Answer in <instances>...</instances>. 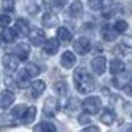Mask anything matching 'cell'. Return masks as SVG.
Here are the masks:
<instances>
[{"instance_id": "6", "label": "cell", "mask_w": 132, "mask_h": 132, "mask_svg": "<svg viewBox=\"0 0 132 132\" xmlns=\"http://www.w3.org/2000/svg\"><path fill=\"white\" fill-rule=\"evenodd\" d=\"M57 110H58V102L56 101V98L49 96L45 101V103H44V114L49 118H53L56 115Z\"/></svg>"}, {"instance_id": "34", "label": "cell", "mask_w": 132, "mask_h": 132, "mask_svg": "<svg viewBox=\"0 0 132 132\" xmlns=\"http://www.w3.org/2000/svg\"><path fill=\"white\" fill-rule=\"evenodd\" d=\"M123 91H124V93H126L127 95L132 96V82H129L128 85L123 86Z\"/></svg>"}, {"instance_id": "24", "label": "cell", "mask_w": 132, "mask_h": 132, "mask_svg": "<svg viewBox=\"0 0 132 132\" xmlns=\"http://www.w3.org/2000/svg\"><path fill=\"white\" fill-rule=\"evenodd\" d=\"M36 132H57L56 127H54L52 123H40L36 128Z\"/></svg>"}, {"instance_id": "5", "label": "cell", "mask_w": 132, "mask_h": 132, "mask_svg": "<svg viewBox=\"0 0 132 132\" xmlns=\"http://www.w3.org/2000/svg\"><path fill=\"white\" fill-rule=\"evenodd\" d=\"M13 53L20 61H27L30 53V46L25 42H20L13 48Z\"/></svg>"}, {"instance_id": "2", "label": "cell", "mask_w": 132, "mask_h": 132, "mask_svg": "<svg viewBox=\"0 0 132 132\" xmlns=\"http://www.w3.org/2000/svg\"><path fill=\"white\" fill-rule=\"evenodd\" d=\"M102 107V101L99 96H89L82 102V110L87 115H95Z\"/></svg>"}, {"instance_id": "29", "label": "cell", "mask_w": 132, "mask_h": 132, "mask_svg": "<svg viewBox=\"0 0 132 132\" xmlns=\"http://www.w3.org/2000/svg\"><path fill=\"white\" fill-rule=\"evenodd\" d=\"M102 5H103L102 0H89V7L93 11H99L102 8Z\"/></svg>"}, {"instance_id": "31", "label": "cell", "mask_w": 132, "mask_h": 132, "mask_svg": "<svg viewBox=\"0 0 132 132\" xmlns=\"http://www.w3.org/2000/svg\"><path fill=\"white\" fill-rule=\"evenodd\" d=\"M69 0H50V3L53 7H56V8H63L66 4H68Z\"/></svg>"}, {"instance_id": "27", "label": "cell", "mask_w": 132, "mask_h": 132, "mask_svg": "<svg viewBox=\"0 0 132 132\" xmlns=\"http://www.w3.org/2000/svg\"><path fill=\"white\" fill-rule=\"evenodd\" d=\"M25 69L28 70V73L30 74V77H37L40 74V69H38V66L35 65V63H28L25 66Z\"/></svg>"}, {"instance_id": "28", "label": "cell", "mask_w": 132, "mask_h": 132, "mask_svg": "<svg viewBox=\"0 0 132 132\" xmlns=\"http://www.w3.org/2000/svg\"><path fill=\"white\" fill-rule=\"evenodd\" d=\"M114 28H115L119 33H122V32H126V30H127L128 24H127V21H124V20H118L116 23L114 24Z\"/></svg>"}, {"instance_id": "17", "label": "cell", "mask_w": 132, "mask_h": 132, "mask_svg": "<svg viewBox=\"0 0 132 132\" xmlns=\"http://www.w3.org/2000/svg\"><path fill=\"white\" fill-rule=\"evenodd\" d=\"M126 70V65L122 60H112L111 63H110V71H111V74L116 75V74H122L123 71Z\"/></svg>"}, {"instance_id": "15", "label": "cell", "mask_w": 132, "mask_h": 132, "mask_svg": "<svg viewBox=\"0 0 132 132\" xmlns=\"http://www.w3.org/2000/svg\"><path fill=\"white\" fill-rule=\"evenodd\" d=\"M116 120V114L114 110H110V108H106L104 111L102 112L101 115V122L106 126H111L114 124V122Z\"/></svg>"}, {"instance_id": "22", "label": "cell", "mask_w": 132, "mask_h": 132, "mask_svg": "<svg viewBox=\"0 0 132 132\" xmlns=\"http://www.w3.org/2000/svg\"><path fill=\"white\" fill-rule=\"evenodd\" d=\"M30 78H32V77H30V74L28 73V70H27L25 68L17 73V83H19L20 86H25V85H28V82H29Z\"/></svg>"}, {"instance_id": "10", "label": "cell", "mask_w": 132, "mask_h": 132, "mask_svg": "<svg viewBox=\"0 0 132 132\" xmlns=\"http://www.w3.org/2000/svg\"><path fill=\"white\" fill-rule=\"evenodd\" d=\"M15 102V94L12 91H3L0 93V108H8Z\"/></svg>"}, {"instance_id": "14", "label": "cell", "mask_w": 132, "mask_h": 132, "mask_svg": "<svg viewBox=\"0 0 132 132\" xmlns=\"http://www.w3.org/2000/svg\"><path fill=\"white\" fill-rule=\"evenodd\" d=\"M45 87H46V85H45L44 81H35L30 86V95L33 98L41 96V94L45 91Z\"/></svg>"}, {"instance_id": "1", "label": "cell", "mask_w": 132, "mask_h": 132, "mask_svg": "<svg viewBox=\"0 0 132 132\" xmlns=\"http://www.w3.org/2000/svg\"><path fill=\"white\" fill-rule=\"evenodd\" d=\"M73 81L75 85V89L81 94H87L95 89V81L94 78L86 71L85 68H78L74 71Z\"/></svg>"}, {"instance_id": "21", "label": "cell", "mask_w": 132, "mask_h": 132, "mask_svg": "<svg viewBox=\"0 0 132 132\" xmlns=\"http://www.w3.org/2000/svg\"><path fill=\"white\" fill-rule=\"evenodd\" d=\"M16 36H17L16 32L12 28H5V29L2 30V33H0V37H2V40L4 42H12L16 38Z\"/></svg>"}, {"instance_id": "8", "label": "cell", "mask_w": 132, "mask_h": 132, "mask_svg": "<svg viewBox=\"0 0 132 132\" xmlns=\"http://www.w3.org/2000/svg\"><path fill=\"white\" fill-rule=\"evenodd\" d=\"M19 58L13 54H5L3 57V65L8 71H16L19 68Z\"/></svg>"}, {"instance_id": "9", "label": "cell", "mask_w": 132, "mask_h": 132, "mask_svg": "<svg viewBox=\"0 0 132 132\" xmlns=\"http://www.w3.org/2000/svg\"><path fill=\"white\" fill-rule=\"evenodd\" d=\"M15 32L16 35L20 37H24L27 35H29V25H28V21L24 19H17L16 23H15Z\"/></svg>"}, {"instance_id": "3", "label": "cell", "mask_w": 132, "mask_h": 132, "mask_svg": "<svg viewBox=\"0 0 132 132\" xmlns=\"http://www.w3.org/2000/svg\"><path fill=\"white\" fill-rule=\"evenodd\" d=\"M73 48L74 50L79 54V56H85V54H87L90 50H91V42L89 38L86 37H81L78 40H75L74 44H73Z\"/></svg>"}, {"instance_id": "13", "label": "cell", "mask_w": 132, "mask_h": 132, "mask_svg": "<svg viewBox=\"0 0 132 132\" xmlns=\"http://www.w3.org/2000/svg\"><path fill=\"white\" fill-rule=\"evenodd\" d=\"M101 33H102V37L104 38V41H115L116 40V37H118V30L112 27H110V25H106V27H103L102 28V30H101Z\"/></svg>"}, {"instance_id": "7", "label": "cell", "mask_w": 132, "mask_h": 132, "mask_svg": "<svg viewBox=\"0 0 132 132\" xmlns=\"http://www.w3.org/2000/svg\"><path fill=\"white\" fill-rule=\"evenodd\" d=\"M106 66H107V61H106V57L103 56H98L91 61V69L98 75H102L106 71Z\"/></svg>"}, {"instance_id": "18", "label": "cell", "mask_w": 132, "mask_h": 132, "mask_svg": "<svg viewBox=\"0 0 132 132\" xmlns=\"http://www.w3.org/2000/svg\"><path fill=\"white\" fill-rule=\"evenodd\" d=\"M69 13L73 17H79L83 13V4H82V2H79V0H74V2L70 4V7H69Z\"/></svg>"}, {"instance_id": "26", "label": "cell", "mask_w": 132, "mask_h": 132, "mask_svg": "<svg viewBox=\"0 0 132 132\" xmlns=\"http://www.w3.org/2000/svg\"><path fill=\"white\" fill-rule=\"evenodd\" d=\"M2 8L4 12H12L15 9V0H2Z\"/></svg>"}, {"instance_id": "23", "label": "cell", "mask_w": 132, "mask_h": 132, "mask_svg": "<svg viewBox=\"0 0 132 132\" xmlns=\"http://www.w3.org/2000/svg\"><path fill=\"white\" fill-rule=\"evenodd\" d=\"M27 106L25 104H19V106H16L12 111H11V115H12L13 118H16V119H23L24 118V115H25V112H27Z\"/></svg>"}, {"instance_id": "12", "label": "cell", "mask_w": 132, "mask_h": 132, "mask_svg": "<svg viewBox=\"0 0 132 132\" xmlns=\"http://www.w3.org/2000/svg\"><path fill=\"white\" fill-rule=\"evenodd\" d=\"M60 49V40L58 38H49L45 45H44V50H45V53L50 54V56H53V54H56Z\"/></svg>"}, {"instance_id": "35", "label": "cell", "mask_w": 132, "mask_h": 132, "mask_svg": "<svg viewBox=\"0 0 132 132\" xmlns=\"http://www.w3.org/2000/svg\"><path fill=\"white\" fill-rule=\"evenodd\" d=\"M124 132H132V124H131V126H128V127L126 128V131H124Z\"/></svg>"}, {"instance_id": "19", "label": "cell", "mask_w": 132, "mask_h": 132, "mask_svg": "<svg viewBox=\"0 0 132 132\" xmlns=\"http://www.w3.org/2000/svg\"><path fill=\"white\" fill-rule=\"evenodd\" d=\"M57 38L62 42H70L73 38V35L69 29H66L65 27H60L57 29Z\"/></svg>"}, {"instance_id": "20", "label": "cell", "mask_w": 132, "mask_h": 132, "mask_svg": "<svg viewBox=\"0 0 132 132\" xmlns=\"http://www.w3.org/2000/svg\"><path fill=\"white\" fill-rule=\"evenodd\" d=\"M36 115H37V108H36L35 106H30V107H28V110H27V112H25L24 118L21 119V120H23L24 124H30V123L35 122Z\"/></svg>"}, {"instance_id": "30", "label": "cell", "mask_w": 132, "mask_h": 132, "mask_svg": "<svg viewBox=\"0 0 132 132\" xmlns=\"http://www.w3.org/2000/svg\"><path fill=\"white\" fill-rule=\"evenodd\" d=\"M9 23H11V17H9L8 15H5V13H4V15L0 16V27L7 28Z\"/></svg>"}, {"instance_id": "32", "label": "cell", "mask_w": 132, "mask_h": 132, "mask_svg": "<svg viewBox=\"0 0 132 132\" xmlns=\"http://www.w3.org/2000/svg\"><path fill=\"white\" fill-rule=\"evenodd\" d=\"M122 42H123L124 46L132 48V36H124V37L122 38Z\"/></svg>"}, {"instance_id": "11", "label": "cell", "mask_w": 132, "mask_h": 132, "mask_svg": "<svg viewBox=\"0 0 132 132\" xmlns=\"http://www.w3.org/2000/svg\"><path fill=\"white\" fill-rule=\"evenodd\" d=\"M75 62H77L75 56L69 50L65 52L61 56V65H62V68H65V69H71L73 66L75 65Z\"/></svg>"}, {"instance_id": "33", "label": "cell", "mask_w": 132, "mask_h": 132, "mask_svg": "<svg viewBox=\"0 0 132 132\" xmlns=\"http://www.w3.org/2000/svg\"><path fill=\"white\" fill-rule=\"evenodd\" d=\"M79 132H101V129H99V127H96V126H90V127L83 128Z\"/></svg>"}, {"instance_id": "25", "label": "cell", "mask_w": 132, "mask_h": 132, "mask_svg": "<svg viewBox=\"0 0 132 132\" xmlns=\"http://www.w3.org/2000/svg\"><path fill=\"white\" fill-rule=\"evenodd\" d=\"M54 91H56L60 96H65L66 94H68V85H66L65 82H58V83H54L53 86Z\"/></svg>"}, {"instance_id": "4", "label": "cell", "mask_w": 132, "mask_h": 132, "mask_svg": "<svg viewBox=\"0 0 132 132\" xmlns=\"http://www.w3.org/2000/svg\"><path fill=\"white\" fill-rule=\"evenodd\" d=\"M28 37H29V41H30L35 46H41L42 44L45 42V40H46L45 33H44V30L40 29V28H33V29L29 32Z\"/></svg>"}, {"instance_id": "16", "label": "cell", "mask_w": 132, "mask_h": 132, "mask_svg": "<svg viewBox=\"0 0 132 132\" xmlns=\"http://www.w3.org/2000/svg\"><path fill=\"white\" fill-rule=\"evenodd\" d=\"M57 24H58V17L54 13H52V12L44 13V16H42V25L44 27L54 28V27H57Z\"/></svg>"}]
</instances>
